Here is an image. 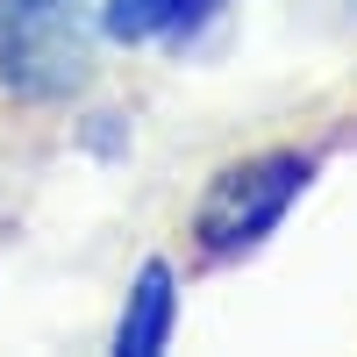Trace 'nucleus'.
I'll list each match as a JSON object with an SVG mask.
<instances>
[{
	"mask_svg": "<svg viewBox=\"0 0 357 357\" xmlns=\"http://www.w3.org/2000/svg\"><path fill=\"white\" fill-rule=\"evenodd\" d=\"M172 264H143L136 272V293H129V314H122V329H114V350H165L172 343Z\"/></svg>",
	"mask_w": 357,
	"mask_h": 357,
	"instance_id": "nucleus-4",
	"label": "nucleus"
},
{
	"mask_svg": "<svg viewBox=\"0 0 357 357\" xmlns=\"http://www.w3.org/2000/svg\"><path fill=\"white\" fill-rule=\"evenodd\" d=\"M107 29L93 0H0V136H50L93 100Z\"/></svg>",
	"mask_w": 357,
	"mask_h": 357,
	"instance_id": "nucleus-1",
	"label": "nucleus"
},
{
	"mask_svg": "<svg viewBox=\"0 0 357 357\" xmlns=\"http://www.w3.org/2000/svg\"><path fill=\"white\" fill-rule=\"evenodd\" d=\"M100 8V29H107V43H172V36H186V29L200 15H215L222 0H93Z\"/></svg>",
	"mask_w": 357,
	"mask_h": 357,
	"instance_id": "nucleus-3",
	"label": "nucleus"
},
{
	"mask_svg": "<svg viewBox=\"0 0 357 357\" xmlns=\"http://www.w3.org/2000/svg\"><path fill=\"white\" fill-rule=\"evenodd\" d=\"M314 172H321L314 143H264V151L215 165L186 215V272H229L250 250H264V236L293 215Z\"/></svg>",
	"mask_w": 357,
	"mask_h": 357,
	"instance_id": "nucleus-2",
	"label": "nucleus"
}]
</instances>
